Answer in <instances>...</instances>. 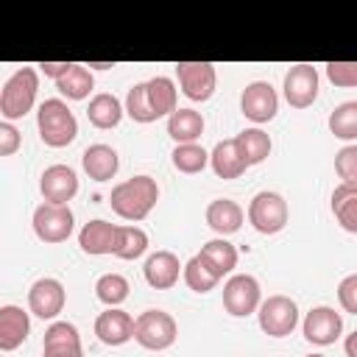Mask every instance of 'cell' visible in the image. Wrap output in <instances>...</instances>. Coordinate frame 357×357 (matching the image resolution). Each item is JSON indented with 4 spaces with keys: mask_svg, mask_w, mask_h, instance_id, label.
Instances as JSON below:
<instances>
[{
    "mask_svg": "<svg viewBox=\"0 0 357 357\" xmlns=\"http://www.w3.org/2000/svg\"><path fill=\"white\" fill-rule=\"evenodd\" d=\"M262 304V293H259V282L248 273H234L226 284H223V307L229 315L234 318H245L251 312H257Z\"/></svg>",
    "mask_w": 357,
    "mask_h": 357,
    "instance_id": "9c48e42d",
    "label": "cell"
},
{
    "mask_svg": "<svg viewBox=\"0 0 357 357\" xmlns=\"http://www.w3.org/2000/svg\"><path fill=\"white\" fill-rule=\"evenodd\" d=\"M326 78L335 86H357V61H326Z\"/></svg>",
    "mask_w": 357,
    "mask_h": 357,
    "instance_id": "8d00e7d4",
    "label": "cell"
},
{
    "mask_svg": "<svg viewBox=\"0 0 357 357\" xmlns=\"http://www.w3.org/2000/svg\"><path fill=\"white\" fill-rule=\"evenodd\" d=\"M64 301H67L64 284L59 279H50V276L36 279L28 290V310L42 321H53L64 310Z\"/></svg>",
    "mask_w": 357,
    "mask_h": 357,
    "instance_id": "7c38bea8",
    "label": "cell"
},
{
    "mask_svg": "<svg viewBox=\"0 0 357 357\" xmlns=\"http://www.w3.org/2000/svg\"><path fill=\"white\" fill-rule=\"evenodd\" d=\"M318 70L312 64H293L287 73H284V100L293 106V109H307L315 103L318 98Z\"/></svg>",
    "mask_w": 357,
    "mask_h": 357,
    "instance_id": "30bf717a",
    "label": "cell"
},
{
    "mask_svg": "<svg viewBox=\"0 0 357 357\" xmlns=\"http://www.w3.org/2000/svg\"><path fill=\"white\" fill-rule=\"evenodd\" d=\"M126 114L131 120H137V123H153V120H159L156 112H153V106H151V100H148V84H134L128 89V95H126Z\"/></svg>",
    "mask_w": 357,
    "mask_h": 357,
    "instance_id": "e575fe53",
    "label": "cell"
},
{
    "mask_svg": "<svg viewBox=\"0 0 357 357\" xmlns=\"http://www.w3.org/2000/svg\"><path fill=\"white\" fill-rule=\"evenodd\" d=\"M167 134L176 139V145L198 142L204 134V117L195 109H176L167 117Z\"/></svg>",
    "mask_w": 357,
    "mask_h": 357,
    "instance_id": "603a6c76",
    "label": "cell"
},
{
    "mask_svg": "<svg viewBox=\"0 0 357 357\" xmlns=\"http://www.w3.org/2000/svg\"><path fill=\"white\" fill-rule=\"evenodd\" d=\"M33 234L42 240V243H64L70 234H73V226H75V218H73V209L67 204H39L33 209Z\"/></svg>",
    "mask_w": 357,
    "mask_h": 357,
    "instance_id": "8992f818",
    "label": "cell"
},
{
    "mask_svg": "<svg viewBox=\"0 0 357 357\" xmlns=\"http://www.w3.org/2000/svg\"><path fill=\"white\" fill-rule=\"evenodd\" d=\"M36 67H42V73H45V75H50V78H56V81H59V78L73 67V61H42V64H36Z\"/></svg>",
    "mask_w": 357,
    "mask_h": 357,
    "instance_id": "ab89813d",
    "label": "cell"
},
{
    "mask_svg": "<svg viewBox=\"0 0 357 357\" xmlns=\"http://www.w3.org/2000/svg\"><path fill=\"white\" fill-rule=\"evenodd\" d=\"M178 326L165 310H145L134 321V340L148 351H162L176 343Z\"/></svg>",
    "mask_w": 357,
    "mask_h": 357,
    "instance_id": "277c9868",
    "label": "cell"
},
{
    "mask_svg": "<svg viewBox=\"0 0 357 357\" xmlns=\"http://www.w3.org/2000/svg\"><path fill=\"white\" fill-rule=\"evenodd\" d=\"M39 89V73L33 67H20L0 89V114L3 120H20L33 109Z\"/></svg>",
    "mask_w": 357,
    "mask_h": 357,
    "instance_id": "3957f363",
    "label": "cell"
},
{
    "mask_svg": "<svg viewBox=\"0 0 357 357\" xmlns=\"http://www.w3.org/2000/svg\"><path fill=\"white\" fill-rule=\"evenodd\" d=\"M198 254L204 257V262H206L220 279L237 268V248H234L229 240H223V237H215V240L204 243Z\"/></svg>",
    "mask_w": 357,
    "mask_h": 357,
    "instance_id": "d4e9b609",
    "label": "cell"
},
{
    "mask_svg": "<svg viewBox=\"0 0 357 357\" xmlns=\"http://www.w3.org/2000/svg\"><path fill=\"white\" fill-rule=\"evenodd\" d=\"M142 273L153 290H170L178 282V276L184 273V265L178 262V257L173 251H156L145 259Z\"/></svg>",
    "mask_w": 357,
    "mask_h": 357,
    "instance_id": "e0dca14e",
    "label": "cell"
},
{
    "mask_svg": "<svg viewBox=\"0 0 357 357\" xmlns=\"http://www.w3.org/2000/svg\"><path fill=\"white\" fill-rule=\"evenodd\" d=\"M128 279L120 276V273H103L98 282H95V296L98 301H103L106 307H117L128 298Z\"/></svg>",
    "mask_w": 357,
    "mask_h": 357,
    "instance_id": "1f68e13d",
    "label": "cell"
},
{
    "mask_svg": "<svg viewBox=\"0 0 357 357\" xmlns=\"http://www.w3.org/2000/svg\"><path fill=\"white\" fill-rule=\"evenodd\" d=\"M257 318H259V329L268 337H287L298 326V307L290 296H268L259 304Z\"/></svg>",
    "mask_w": 357,
    "mask_h": 357,
    "instance_id": "52a82bcc",
    "label": "cell"
},
{
    "mask_svg": "<svg viewBox=\"0 0 357 357\" xmlns=\"http://www.w3.org/2000/svg\"><path fill=\"white\" fill-rule=\"evenodd\" d=\"M287 218H290L287 201L279 192L262 190L248 204V220H251V226L259 234H276V231H282L287 226Z\"/></svg>",
    "mask_w": 357,
    "mask_h": 357,
    "instance_id": "5b68a950",
    "label": "cell"
},
{
    "mask_svg": "<svg viewBox=\"0 0 357 357\" xmlns=\"http://www.w3.org/2000/svg\"><path fill=\"white\" fill-rule=\"evenodd\" d=\"M42 357H84L78 329L73 324H67V321H53L45 329Z\"/></svg>",
    "mask_w": 357,
    "mask_h": 357,
    "instance_id": "2e32d148",
    "label": "cell"
},
{
    "mask_svg": "<svg viewBox=\"0 0 357 357\" xmlns=\"http://www.w3.org/2000/svg\"><path fill=\"white\" fill-rule=\"evenodd\" d=\"M170 159H173V167L181 173H201L209 162V153L198 142H187V145H176Z\"/></svg>",
    "mask_w": 357,
    "mask_h": 357,
    "instance_id": "836d02e7",
    "label": "cell"
},
{
    "mask_svg": "<svg viewBox=\"0 0 357 357\" xmlns=\"http://www.w3.org/2000/svg\"><path fill=\"white\" fill-rule=\"evenodd\" d=\"M36 128L45 145L64 148L78 137V120L70 112V106L59 98H47L36 112Z\"/></svg>",
    "mask_w": 357,
    "mask_h": 357,
    "instance_id": "7a4b0ae2",
    "label": "cell"
},
{
    "mask_svg": "<svg viewBox=\"0 0 357 357\" xmlns=\"http://www.w3.org/2000/svg\"><path fill=\"white\" fill-rule=\"evenodd\" d=\"M17 148H20V131L8 120H3L0 123V156H11L17 153Z\"/></svg>",
    "mask_w": 357,
    "mask_h": 357,
    "instance_id": "f35d334b",
    "label": "cell"
},
{
    "mask_svg": "<svg viewBox=\"0 0 357 357\" xmlns=\"http://www.w3.org/2000/svg\"><path fill=\"white\" fill-rule=\"evenodd\" d=\"M240 109L251 123H268L279 112V95L268 81H251L240 95Z\"/></svg>",
    "mask_w": 357,
    "mask_h": 357,
    "instance_id": "8fae6325",
    "label": "cell"
},
{
    "mask_svg": "<svg viewBox=\"0 0 357 357\" xmlns=\"http://www.w3.org/2000/svg\"><path fill=\"white\" fill-rule=\"evenodd\" d=\"M206 223L212 231H218L220 237L226 234H234L240 226H243V209L237 201L231 198H215L209 206H206Z\"/></svg>",
    "mask_w": 357,
    "mask_h": 357,
    "instance_id": "44dd1931",
    "label": "cell"
},
{
    "mask_svg": "<svg viewBox=\"0 0 357 357\" xmlns=\"http://www.w3.org/2000/svg\"><path fill=\"white\" fill-rule=\"evenodd\" d=\"M304 337L315 346H329L340 337L343 332V318L340 312H335L332 307H312L307 315H304Z\"/></svg>",
    "mask_w": 357,
    "mask_h": 357,
    "instance_id": "5bb4252c",
    "label": "cell"
},
{
    "mask_svg": "<svg viewBox=\"0 0 357 357\" xmlns=\"http://www.w3.org/2000/svg\"><path fill=\"white\" fill-rule=\"evenodd\" d=\"M307 357H324V354H307Z\"/></svg>",
    "mask_w": 357,
    "mask_h": 357,
    "instance_id": "7bdbcfd3",
    "label": "cell"
},
{
    "mask_svg": "<svg viewBox=\"0 0 357 357\" xmlns=\"http://www.w3.org/2000/svg\"><path fill=\"white\" fill-rule=\"evenodd\" d=\"M123 114H126V106L114 98V95H109V92H100V95H95L92 100H89V106H86V117H89V123L95 126V128H114L120 120H123Z\"/></svg>",
    "mask_w": 357,
    "mask_h": 357,
    "instance_id": "cb8c5ba5",
    "label": "cell"
},
{
    "mask_svg": "<svg viewBox=\"0 0 357 357\" xmlns=\"http://www.w3.org/2000/svg\"><path fill=\"white\" fill-rule=\"evenodd\" d=\"M335 173L340 184H357V145H343L335 153Z\"/></svg>",
    "mask_w": 357,
    "mask_h": 357,
    "instance_id": "d590c367",
    "label": "cell"
},
{
    "mask_svg": "<svg viewBox=\"0 0 357 357\" xmlns=\"http://www.w3.org/2000/svg\"><path fill=\"white\" fill-rule=\"evenodd\" d=\"M148 84V100H151V106H153V112H156V117H170L178 106H176V98H178V89H176V84L167 78V75H156V78H151V81H145Z\"/></svg>",
    "mask_w": 357,
    "mask_h": 357,
    "instance_id": "f1b7e54d",
    "label": "cell"
},
{
    "mask_svg": "<svg viewBox=\"0 0 357 357\" xmlns=\"http://www.w3.org/2000/svg\"><path fill=\"white\" fill-rule=\"evenodd\" d=\"M184 282H187V287L190 290H195V293H209V290H215L218 287V282H220V276L204 262V257L201 254H195L187 265H184Z\"/></svg>",
    "mask_w": 357,
    "mask_h": 357,
    "instance_id": "4dcf8cb0",
    "label": "cell"
},
{
    "mask_svg": "<svg viewBox=\"0 0 357 357\" xmlns=\"http://www.w3.org/2000/svg\"><path fill=\"white\" fill-rule=\"evenodd\" d=\"M145 251H148V234L139 226H117L114 257H120V259H137Z\"/></svg>",
    "mask_w": 357,
    "mask_h": 357,
    "instance_id": "f546056e",
    "label": "cell"
},
{
    "mask_svg": "<svg viewBox=\"0 0 357 357\" xmlns=\"http://www.w3.org/2000/svg\"><path fill=\"white\" fill-rule=\"evenodd\" d=\"M176 78H178L181 92L195 103L209 100L215 92V84H218V73H215L212 61H178Z\"/></svg>",
    "mask_w": 357,
    "mask_h": 357,
    "instance_id": "ba28073f",
    "label": "cell"
},
{
    "mask_svg": "<svg viewBox=\"0 0 357 357\" xmlns=\"http://www.w3.org/2000/svg\"><path fill=\"white\" fill-rule=\"evenodd\" d=\"M28 332H31V318L22 307L17 304L0 307V349L3 351H14L17 346H22Z\"/></svg>",
    "mask_w": 357,
    "mask_h": 357,
    "instance_id": "ac0fdd59",
    "label": "cell"
},
{
    "mask_svg": "<svg viewBox=\"0 0 357 357\" xmlns=\"http://www.w3.org/2000/svg\"><path fill=\"white\" fill-rule=\"evenodd\" d=\"M92 86H95V78H92V73H89L86 64H73V67L56 81V89H59L64 98H70V100H84V98L92 92Z\"/></svg>",
    "mask_w": 357,
    "mask_h": 357,
    "instance_id": "83f0119b",
    "label": "cell"
},
{
    "mask_svg": "<svg viewBox=\"0 0 357 357\" xmlns=\"http://www.w3.org/2000/svg\"><path fill=\"white\" fill-rule=\"evenodd\" d=\"M86 67H95V70H109V67H114L112 61H92V64H86Z\"/></svg>",
    "mask_w": 357,
    "mask_h": 357,
    "instance_id": "b9f144b4",
    "label": "cell"
},
{
    "mask_svg": "<svg viewBox=\"0 0 357 357\" xmlns=\"http://www.w3.org/2000/svg\"><path fill=\"white\" fill-rule=\"evenodd\" d=\"M337 301H340V307L346 312L357 315V273H349V276L340 279V284H337Z\"/></svg>",
    "mask_w": 357,
    "mask_h": 357,
    "instance_id": "74e56055",
    "label": "cell"
},
{
    "mask_svg": "<svg viewBox=\"0 0 357 357\" xmlns=\"http://www.w3.org/2000/svg\"><path fill=\"white\" fill-rule=\"evenodd\" d=\"M39 190L47 204H70L78 192V176L67 165H50L39 176Z\"/></svg>",
    "mask_w": 357,
    "mask_h": 357,
    "instance_id": "4fadbf2b",
    "label": "cell"
},
{
    "mask_svg": "<svg viewBox=\"0 0 357 357\" xmlns=\"http://www.w3.org/2000/svg\"><path fill=\"white\" fill-rule=\"evenodd\" d=\"M234 145L243 156V162L251 167V165H259L271 156V137L262 131V128H245L234 137Z\"/></svg>",
    "mask_w": 357,
    "mask_h": 357,
    "instance_id": "484cf974",
    "label": "cell"
},
{
    "mask_svg": "<svg viewBox=\"0 0 357 357\" xmlns=\"http://www.w3.org/2000/svg\"><path fill=\"white\" fill-rule=\"evenodd\" d=\"M159 201V184L151 176H131L126 181H120L112 195L109 204L114 209V215H120L123 220H145L151 215V209Z\"/></svg>",
    "mask_w": 357,
    "mask_h": 357,
    "instance_id": "6da1fadb",
    "label": "cell"
},
{
    "mask_svg": "<svg viewBox=\"0 0 357 357\" xmlns=\"http://www.w3.org/2000/svg\"><path fill=\"white\" fill-rule=\"evenodd\" d=\"M343 349H346V357H357V329H354L351 335H346Z\"/></svg>",
    "mask_w": 357,
    "mask_h": 357,
    "instance_id": "60d3db41",
    "label": "cell"
},
{
    "mask_svg": "<svg viewBox=\"0 0 357 357\" xmlns=\"http://www.w3.org/2000/svg\"><path fill=\"white\" fill-rule=\"evenodd\" d=\"M134 321L126 310L120 307H106L98 318H95V335L100 343L106 346H123L134 337Z\"/></svg>",
    "mask_w": 357,
    "mask_h": 357,
    "instance_id": "9a60e30c",
    "label": "cell"
},
{
    "mask_svg": "<svg viewBox=\"0 0 357 357\" xmlns=\"http://www.w3.org/2000/svg\"><path fill=\"white\" fill-rule=\"evenodd\" d=\"M332 215L337 223L357 234V184H337L332 192Z\"/></svg>",
    "mask_w": 357,
    "mask_h": 357,
    "instance_id": "4316f807",
    "label": "cell"
},
{
    "mask_svg": "<svg viewBox=\"0 0 357 357\" xmlns=\"http://www.w3.org/2000/svg\"><path fill=\"white\" fill-rule=\"evenodd\" d=\"M329 131L337 139H357V100L335 106V112L329 114Z\"/></svg>",
    "mask_w": 357,
    "mask_h": 357,
    "instance_id": "d6a6232c",
    "label": "cell"
},
{
    "mask_svg": "<svg viewBox=\"0 0 357 357\" xmlns=\"http://www.w3.org/2000/svg\"><path fill=\"white\" fill-rule=\"evenodd\" d=\"M114 237H117V223L109 220H89L78 231V245L84 254L100 257V254H114Z\"/></svg>",
    "mask_w": 357,
    "mask_h": 357,
    "instance_id": "d6986e66",
    "label": "cell"
},
{
    "mask_svg": "<svg viewBox=\"0 0 357 357\" xmlns=\"http://www.w3.org/2000/svg\"><path fill=\"white\" fill-rule=\"evenodd\" d=\"M81 165H84V170L92 181H109V178H114V173L120 167V156L112 145L98 142V145H89L81 153Z\"/></svg>",
    "mask_w": 357,
    "mask_h": 357,
    "instance_id": "ffe728a7",
    "label": "cell"
},
{
    "mask_svg": "<svg viewBox=\"0 0 357 357\" xmlns=\"http://www.w3.org/2000/svg\"><path fill=\"white\" fill-rule=\"evenodd\" d=\"M209 165H212V170H215L218 178H240L245 173V167H248L243 162L234 139H220L212 148V153H209Z\"/></svg>",
    "mask_w": 357,
    "mask_h": 357,
    "instance_id": "7402d4cb",
    "label": "cell"
}]
</instances>
